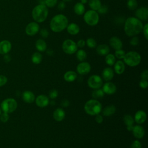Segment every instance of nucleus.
Here are the masks:
<instances>
[{
	"label": "nucleus",
	"mask_w": 148,
	"mask_h": 148,
	"mask_svg": "<svg viewBox=\"0 0 148 148\" xmlns=\"http://www.w3.org/2000/svg\"><path fill=\"white\" fill-rule=\"evenodd\" d=\"M135 16L140 21H146L148 18V9L146 6H142L137 9L135 12Z\"/></svg>",
	"instance_id": "9b49d317"
},
{
	"label": "nucleus",
	"mask_w": 148,
	"mask_h": 148,
	"mask_svg": "<svg viewBox=\"0 0 148 148\" xmlns=\"http://www.w3.org/2000/svg\"><path fill=\"white\" fill-rule=\"evenodd\" d=\"M139 40L138 36H132V38L130 41V43L131 45L133 46H136L139 44Z\"/></svg>",
	"instance_id": "58836bf2"
},
{
	"label": "nucleus",
	"mask_w": 148,
	"mask_h": 148,
	"mask_svg": "<svg viewBox=\"0 0 148 148\" xmlns=\"http://www.w3.org/2000/svg\"><path fill=\"white\" fill-rule=\"evenodd\" d=\"M80 2L82 3H83V5H84V4H86V3H87L88 2V0H81Z\"/></svg>",
	"instance_id": "13d9d810"
},
{
	"label": "nucleus",
	"mask_w": 148,
	"mask_h": 148,
	"mask_svg": "<svg viewBox=\"0 0 148 148\" xmlns=\"http://www.w3.org/2000/svg\"><path fill=\"white\" fill-rule=\"evenodd\" d=\"M47 53L48 55L51 56V55H53V51L52 50L49 49V50H47Z\"/></svg>",
	"instance_id": "6e6d98bb"
},
{
	"label": "nucleus",
	"mask_w": 148,
	"mask_h": 148,
	"mask_svg": "<svg viewBox=\"0 0 148 148\" xmlns=\"http://www.w3.org/2000/svg\"><path fill=\"white\" fill-rule=\"evenodd\" d=\"M77 77V74L73 71H67L64 75V79L68 82H72Z\"/></svg>",
	"instance_id": "bb28decb"
},
{
	"label": "nucleus",
	"mask_w": 148,
	"mask_h": 148,
	"mask_svg": "<svg viewBox=\"0 0 148 148\" xmlns=\"http://www.w3.org/2000/svg\"><path fill=\"white\" fill-rule=\"evenodd\" d=\"M42 60V55L39 52H35L31 57V61L35 64H39Z\"/></svg>",
	"instance_id": "c756f323"
},
{
	"label": "nucleus",
	"mask_w": 148,
	"mask_h": 148,
	"mask_svg": "<svg viewBox=\"0 0 148 148\" xmlns=\"http://www.w3.org/2000/svg\"><path fill=\"white\" fill-rule=\"evenodd\" d=\"M66 30L68 34L72 35H75L79 34L80 31V27L77 24L75 23H71L70 24H68V25H67Z\"/></svg>",
	"instance_id": "6ab92c4d"
},
{
	"label": "nucleus",
	"mask_w": 148,
	"mask_h": 148,
	"mask_svg": "<svg viewBox=\"0 0 148 148\" xmlns=\"http://www.w3.org/2000/svg\"><path fill=\"white\" fill-rule=\"evenodd\" d=\"M58 0H45V5L47 8H53L57 3Z\"/></svg>",
	"instance_id": "4c0bfd02"
},
{
	"label": "nucleus",
	"mask_w": 148,
	"mask_h": 148,
	"mask_svg": "<svg viewBox=\"0 0 148 148\" xmlns=\"http://www.w3.org/2000/svg\"><path fill=\"white\" fill-rule=\"evenodd\" d=\"M35 47L40 52H43L47 49L46 42L43 39H38L35 42Z\"/></svg>",
	"instance_id": "a878e982"
},
{
	"label": "nucleus",
	"mask_w": 148,
	"mask_h": 148,
	"mask_svg": "<svg viewBox=\"0 0 148 148\" xmlns=\"http://www.w3.org/2000/svg\"><path fill=\"white\" fill-rule=\"evenodd\" d=\"M102 76L103 79L106 81H109L111 80L114 76V72L113 69L110 67H106L105 68L102 72Z\"/></svg>",
	"instance_id": "412c9836"
},
{
	"label": "nucleus",
	"mask_w": 148,
	"mask_h": 148,
	"mask_svg": "<svg viewBox=\"0 0 148 148\" xmlns=\"http://www.w3.org/2000/svg\"><path fill=\"white\" fill-rule=\"evenodd\" d=\"M40 29L39 25L35 21L31 22L25 27V33L29 36H33L39 32Z\"/></svg>",
	"instance_id": "9d476101"
},
{
	"label": "nucleus",
	"mask_w": 148,
	"mask_h": 148,
	"mask_svg": "<svg viewBox=\"0 0 148 148\" xmlns=\"http://www.w3.org/2000/svg\"><path fill=\"white\" fill-rule=\"evenodd\" d=\"M65 116V111L61 108H57L53 112V118L57 121H62L64 119Z\"/></svg>",
	"instance_id": "5701e85b"
},
{
	"label": "nucleus",
	"mask_w": 148,
	"mask_h": 148,
	"mask_svg": "<svg viewBox=\"0 0 148 148\" xmlns=\"http://www.w3.org/2000/svg\"><path fill=\"white\" fill-rule=\"evenodd\" d=\"M77 47L83 48L86 45V41L84 39H79L76 43Z\"/></svg>",
	"instance_id": "09e8293b"
},
{
	"label": "nucleus",
	"mask_w": 148,
	"mask_h": 148,
	"mask_svg": "<svg viewBox=\"0 0 148 148\" xmlns=\"http://www.w3.org/2000/svg\"><path fill=\"white\" fill-rule=\"evenodd\" d=\"M139 86L142 88H146L148 86V82L147 80H142L141 79V80L139 82Z\"/></svg>",
	"instance_id": "de8ad7c7"
},
{
	"label": "nucleus",
	"mask_w": 148,
	"mask_h": 148,
	"mask_svg": "<svg viewBox=\"0 0 148 148\" xmlns=\"http://www.w3.org/2000/svg\"><path fill=\"white\" fill-rule=\"evenodd\" d=\"M95 116H96V117H95V121H96L97 123H98V124L102 123L103 122V120L102 116L101 115L99 114H97V115H95Z\"/></svg>",
	"instance_id": "3c124183"
},
{
	"label": "nucleus",
	"mask_w": 148,
	"mask_h": 148,
	"mask_svg": "<svg viewBox=\"0 0 148 148\" xmlns=\"http://www.w3.org/2000/svg\"><path fill=\"white\" fill-rule=\"evenodd\" d=\"M76 43L72 39H66L62 44V49L64 52L68 54H72L77 50Z\"/></svg>",
	"instance_id": "6e6552de"
},
{
	"label": "nucleus",
	"mask_w": 148,
	"mask_h": 148,
	"mask_svg": "<svg viewBox=\"0 0 148 148\" xmlns=\"http://www.w3.org/2000/svg\"><path fill=\"white\" fill-rule=\"evenodd\" d=\"M8 82L7 77L4 75H0V87L4 86Z\"/></svg>",
	"instance_id": "49530a36"
},
{
	"label": "nucleus",
	"mask_w": 148,
	"mask_h": 148,
	"mask_svg": "<svg viewBox=\"0 0 148 148\" xmlns=\"http://www.w3.org/2000/svg\"><path fill=\"white\" fill-rule=\"evenodd\" d=\"M123 60L125 64L130 66L133 67L139 64L141 61V57L138 52L130 51L125 53Z\"/></svg>",
	"instance_id": "39448f33"
},
{
	"label": "nucleus",
	"mask_w": 148,
	"mask_h": 148,
	"mask_svg": "<svg viewBox=\"0 0 148 148\" xmlns=\"http://www.w3.org/2000/svg\"><path fill=\"white\" fill-rule=\"evenodd\" d=\"M143 35L145 36V38H146V40L148 39V24L146 23L145 24L142 28V31Z\"/></svg>",
	"instance_id": "37998d69"
},
{
	"label": "nucleus",
	"mask_w": 148,
	"mask_h": 148,
	"mask_svg": "<svg viewBox=\"0 0 148 148\" xmlns=\"http://www.w3.org/2000/svg\"><path fill=\"white\" fill-rule=\"evenodd\" d=\"M12 49L11 43L7 40H3L0 42V54H6Z\"/></svg>",
	"instance_id": "4468645a"
},
{
	"label": "nucleus",
	"mask_w": 148,
	"mask_h": 148,
	"mask_svg": "<svg viewBox=\"0 0 148 148\" xmlns=\"http://www.w3.org/2000/svg\"><path fill=\"white\" fill-rule=\"evenodd\" d=\"M96 51L100 56H106L110 52V48L106 44H101L96 47Z\"/></svg>",
	"instance_id": "aec40b11"
},
{
	"label": "nucleus",
	"mask_w": 148,
	"mask_h": 148,
	"mask_svg": "<svg viewBox=\"0 0 148 148\" xmlns=\"http://www.w3.org/2000/svg\"><path fill=\"white\" fill-rule=\"evenodd\" d=\"M88 86L93 89L99 88L102 85V78L97 75L91 76L87 81Z\"/></svg>",
	"instance_id": "1a4fd4ad"
},
{
	"label": "nucleus",
	"mask_w": 148,
	"mask_h": 148,
	"mask_svg": "<svg viewBox=\"0 0 148 148\" xmlns=\"http://www.w3.org/2000/svg\"><path fill=\"white\" fill-rule=\"evenodd\" d=\"M39 4L45 5V0H39Z\"/></svg>",
	"instance_id": "bf43d9fd"
},
{
	"label": "nucleus",
	"mask_w": 148,
	"mask_h": 148,
	"mask_svg": "<svg viewBox=\"0 0 148 148\" xmlns=\"http://www.w3.org/2000/svg\"><path fill=\"white\" fill-rule=\"evenodd\" d=\"M73 10L76 14L78 16L83 15L85 12L84 5L80 2H77L73 6Z\"/></svg>",
	"instance_id": "393cba45"
},
{
	"label": "nucleus",
	"mask_w": 148,
	"mask_h": 148,
	"mask_svg": "<svg viewBox=\"0 0 148 148\" xmlns=\"http://www.w3.org/2000/svg\"><path fill=\"white\" fill-rule=\"evenodd\" d=\"M58 95V92L57 90L56 89H53L49 91V95L51 99H55L57 97Z\"/></svg>",
	"instance_id": "a19ab883"
},
{
	"label": "nucleus",
	"mask_w": 148,
	"mask_h": 148,
	"mask_svg": "<svg viewBox=\"0 0 148 148\" xmlns=\"http://www.w3.org/2000/svg\"><path fill=\"white\" fill-rule=\"evenodd\" d=\"M17 103L16 101L12 98H9L4 99L1 104V110H2L3 112H6L8 113L14 112L17 109Z\"/></svg>",
	"instance_id": "0eeeda50"
},
{
	"label": "nucleus",
	"mask_w": 148,
	"mask_h": 148,
	"mask_svg": "<svg viewBox=\"0 0 148 148\" xmlns=\"http://www.w3.org/2000/svg\"><path fill=\"white\" fill-rule=\"evenodd\" d=\"M9 119V116L8 113L3 112V113H1V114H0V120L3 123L7 122L8 121Z\"/></svg>",
	"instance_id": "ea45409f"
},
{
	"label": "nucleus",
	"mask_w": 148,
	"mask_h": 148,
	"mask_svg": "<svg viewBox=\"0 0 148 148\" xmlns=\"http://www.w3.org/2000/svg\"><path fill=\"white\" fill-rule=\"evenodd\" d=\"M61 105L63 107H67L69 105V102L67 99H64L61 102Z\"/></svg>",
	"instance_id": "864d4df0"
},
{
	"label": "nucleus",
	"mask_w": 148,
	"mask_h": 148,
	"mask_svg": "<svg viewBox=\"0 0 148 148\" xmlns=\"http://www.w3.org/2000/svg\"><path fill=\"white\" fill-rule=\"evenodd\" d=\"M114 65V71L117 74L120 75L124 72L125 66L124 63L122 61H120V60L117 61V62H115Z\"/></svg>",
	"instance_id": "b1692460"
},
{
	"label": "nucleus",
	"mask_w": 148,
	"mask_h": 148,
	"mask_svg": "<svg viewBox=\"0 0 148 148\" xmlns=\"http://www.w3.org/2000/svg\"><path fill=\"white\" fill-rule=\"evenodd\" d=\"M116 62V57L112 54H108L105 57V62L109 66H112Z\"/></svg>",
	"instance_id": "473e14b6"
},
{
	"label": "nucleus",
	"mask_w": 148,
	"mask_h": 148,
	"mask_svg": "<svg viewBox=\"0 0 148 148\" xmlns=\"http://www.w3.org/2000/svg\"><path fill=\"white\" fill-rule=\"evenodd\" d=\"M86 45L90 48H95L97 47V41L92 38H89L86 40Z\"/></svg>",
	"instance_id": "c9c22d12"
},
{
	"label": "nucleus",
	"mask_w": 148,
	"mask_h": 148,
	"mask_svg": "<svg viewBox=\"0 0 148 148\" xmlns=\"http://www.w3.org/2000/svg\"><path fill=\"white\" fill-rule=\"evenodd\" d=\"M146 113L143 110H138L135 114L134 120L138 124H142L145 123L146 120Z\"/></svg>",
	"instance_id": "f3484780"
},
{
	"label": "nucleus",
	"mask_w": 148,
	"mask_h": 148,
	"mask_svg": "<svg viewBox=\"0 0 148 148\" xmlns=\"http://www.w3.org/2000/svg\"><path fill=\"white\" fill-rule=\"evenodd\" d=\"M143 27L142 21L136 17H130L125 21L124 30L128 36L132 37L140 34L142 31Z\"/></svg>",
	"instance_id": "f257e3e1"
},
{
	"label": "nucleus",
	"mask_w": 148,
	"mask_h": 148,
	"mask_svg": "<svg viewBox=\"0 0 148 148\" xmlns=\"http://www.w3.org/2000/svg\"><path fill=\"white\" fill-rule=\"evenodd\" d=\"M84 110L88 114L95 116L101 112L102 105L96 99H90L85 103Z\"/></svg>",
	"instance_id": "20e7f679"
},
{
	"label": "nucleus",
	"mask_w": 148,
	"mask_h": 148,
	"mask_svg": "<svg viewBox=\"0 0 148 148\" xmlns=\"http://www.w3.org/2000/svg\"><path fill=\"white\" fill-rule=\"evenodd\" d=\"M4 60H5V61L6 62L10 61V56H9V55H6H6L4 56Z\"/></svg>",
	"instance_id": "5fc2aeb1"
},
{
	"label": "nucleus",
	"mask_w": 148,
	"mask_h": 148,
	"mask_svg": "<svg viewBox=\"0 0 148 148\" xmlns=\"http://www.w3.org/2000/svg\"><path fill=\"white\" fill-rule=\"evenodd\" d=\"M134 136L138 139L142 138L145 135L144 128L139 125H136L133 127L132 130Z\"/></svg>",
	"instance_id": "a211bd4d"
},
{
	"label": "nucleus",
	"mask_w": 148,
	"mask_h": 148,
	"mask_svg": "<svg viewBox=\"0 0 148 148\" xmlns=\"http://www.w3.org/2000/svg\"><path fill=\"white\" fill-rule=\"evenodd\" d=\"M134 126L133 125H129V126H127V129L128 131H132V129H133Z\"/></svg>",
	"instance_id": "4d7b16f0"
},
{
	"label": "nucleus",
	"mask_w": 148,
	"mask_h": 148,
	"mask_svg": "<svg viewBox=\"0 0 148 148\" xmlns=\"http://www.w3.org/2000/svg\"><path fill=\"white\" fill-rule=\"evenodd\" d=\"M125 54V52L122 49L119 50H116L114 53L115 57L117 58L118 59H123Z\"/></svg>",
	"instance_id": "e433bc0d"
},
{
	"label": "nucleus",
	"mask_w": 148,
	"mask_h": 148,
	"mask_svg": "<svg viewBox=\"0 0 148 148\" xmlns=\"http://www.w3.org/2000/svg\"><path fill=\"white\" fill-rule=\"evenodd\" d=\"M72 0H62V1L64 2H70V1H72Z\"/></svg>",
	"instance_id": "052dcab7"
},
{
	"label": "nucleus",
	"mask_w": 148,
	"mask_h": 148,
	"mask_svg": "<svg viewBox=\"0 0 148 148\" xmlns=\"http://www.w3.org/2000/svg\"><path fill=\"white\" fill-rule=\"evenodd\" d=\"M110 46L115 50L121 49L123 47V42L117 36H112L109 39Z\"/></svg>",
	"instance_id": "ddd939ff"
},
{
	"label": "nucleus",
	"mask_w": 148,
	"mask_h": 148,
	"mask_svg": "<svg viewBox=\"0 0 148 148\" xmlns=\"http://www.w3.org/2000/svg\"><path fill=\"white\" fill-rule=\"evenodd\" d=\"M130 148H141V143L138 140H134L132 143Z\"/></svg>",
	"instance_id": "a18cd8bd"
},
{
	"label": "nucleus",
	"mask_w": 148,
	"mask_h": 148,
	"mask_svg": "<svg viewBox=\"0 0 148 148\" xmlns=\"http://www.w3.org/2000/svg\"><path fill=\"white\" fill-rule=\"evenodd\" d=\"M22 98L23 101L27 103H32L35 100V95L34 94L30 91H25L22 94Z\"/></svg>",
	"instance_id": "4be33fe9"
},
{
	"label": "nucleus",
	"mask_w": 148,
	"mask_h": 148,
	"mask_svg": "<svg viewBox=\"0 0 148 148\" xmlns=\"http://www.w3.org/2000/svg\"><path fill=\"white\" fill-rule=\"evenodd\" d=\"M1 114V108H0V114Z\"/></svg>",
	"instance_id": "680f3d73"
},
{
	"label": "nucleus",
	"mask_w": 148,
	"mask_h": 148,
	"mask_svg": "<svg viewBox=\"0 0 148 148\" xmlns=\"http://www.w3.org/2000/svg\"><path fill=\"white\" fill-rule=\"evenodd\" d=\"M88 5L91 10L97 11L102 5L100 0H88Z\"/></svg>",
	"instance_id": "c85d7f7f"
},
{
	"label": "nucleus",
	"mask_w": 148,
	"mask_h": 148,
	"mask_svg": "<svg viewBox=\"0 0 148 148\" xmlns=\"http://www.w3.org/2000/svg\"><path fill=\"white\" fill-rule=\"evenodd\" d=\"M104 96V92L102 89L97 88L94 89V90L92 92V97L93 98L97 99L102 98Z\"/></svg>",
	"instance_id": "2f4dec72"
},
{
	"label": "nucleus",
	"mask_w": 148,
	"mask_h": 148,
	"mask_svg": "<svg viewBox=\"0 0 148 148\" xmlns=\"http://www.w3.org/2000/svg\"><path fill=\"white\" fill-rule=\"evenodd\" d=\"M76 58L80 61H84L87 58V53L83 49H80L76 51Z\"/></svg>",
	"instance_id": "7c9ffc66"
},
{
	"label": "nucleus",
	"mask_w": 148,
	"mask_h": 148,
	"mask_svg": "<svg viewBox=\"0 0 148 148\" xmlns=\"http://www.w3.org/2000/svg\"><path fill=\"white\" fill-rule=\"evenodd\" d=\"M49 14L48 8L43 4L35 6L32 11V16L35 22L39 23L45 21Z\"/></svg>",
	"instance_id": "7ed1b4c3"
},
{
	"label": "nucleus",
	"mask_w": 148,
	"mask_h": 148,
	"mask_svg": "<svg viewBox=\"0 0 148 148\" xmlns=\"http://www.w3.org/2000/svg\"><path fill=\"white\" fill-rule=\"evenodd\" d=\"M76 70L77 73L80 75H86L90 72L91 70V66L88 62L83 61L77 65Z\"/></svg>",
	"instance_id": "f8f14e48"
},
{
	"label": "nucleus",
	"mask_w": 148,
	"mask_h": 148,
	"mask_svg": "<svg viewBox=\"0 0 148 148\" xmlns=\"http://www.w3.org/2000/svg\"><path fill=\"white\" fill-rule=\"evenodd\" d=\"M140 77H141V79L147 80V79H148V71L147 70L143 71L141 73Z\"/></svg>",
	"instance_id": "8fccbe9b"
},
{
	"label": "nucleus",
	"mask_w": 148,
	"mask_h": 148,
	"mask_svg": "<svg viewBox=\"0 0 148 148\" xmlns=\"http://www.w3.org/2000/svg\"><path fill=\"white\" fill-rule=\"evenodd\" d=\"M123 121L127 126L133 125L134 123V118L130 114H125L123 117Z\"/></svg>",
	"instance_id": "72a5a7b5"
},
{
	"label": "nucleus",
	"mask_w": 148,
	"mask_h": 148,
	"mask_svg": "<svg viewBox=\"0 0 148 148\" xmlns=\"http://www.w3.org/2000/svg\"><path fill=\"white\" fill-rule=\"evenodd\" d=\"M35 102L37 106L40 108H43L47 106L49 103V98L45 95H39L35 99Z\"/></svg>",
	"instance_id": "2eb2a0df"
},
{
	"label": "nucleus",
	"mask_w": 148,
	"mask_h": 148,
	"mask_svg": "<svg viewBox=\"0 0 148 148\" xmlns=\"http://www.w3.org/2000/svg\"><path fill=\"white\" fill-rule=\"evenodd\" d=\"M39 34L43 38H47L49 36V32L48 31L47 29H45V28H43L42 29L40 30L39 31Z\"/></svg>",
	"instance_id": "79ce46f5"
},
{
	"label": "nucleus",
	"mask_w": 148,
	"mask_h": 148,
	"mask_svg": "<svg viewBox=\"0 0 148 148\" xmlns=\"http://www.w3.org/2000/svg\"><path fill=\"white\" fill-rule=\"evenodd\" d=\"M116 112V107L113 105H110L106 106L102 110V114L105 116H110Z\"/></svg>",
	"instance_id": "cd10ccee"
},
{
	"label": "nucleus",
	"mask_w": 148,
	"mask_h": 148,
	"mask_svg": "<svg viewBox=\"0 0 148 148\" xmlns=\"http://www.w3.org/2000/svg\"><path fill=\"white\" fill-rule=\"evenodd\" d=\"M108 10V8L106 5H101L100 8L97 10V12L100 14H105L106 13Z\"/></svg>",
	"instance_id": "c03bdc74"
},
{
	"label": "nucleus",
	"mask_w": 148,
	"mask_h": 148,
	"mask_svg": "<svg viewBox=\"0 0 148 148\" xmlns=\"http://www.w3.org/2000/svg\"><path fill=\"white\" fill-rule=\"evenodd\" d=\"M65 3L64 1H61V2H60L58 4V9L60 10H62L65 8Z\"/></svg>",
	"instance_id": "603ef678"
},
{
	"label": "nucleus",
	"mask_w": 148,
	"mask_h": 148,
	"mask_svg": "<svg viewBox=\"0 0 148 148\" xmlns=\"http://www.w3.org/2000/svg\"><path fill=\"white\" fill-rule=\"evenodd\" d=\"M127 6L128 9L134 10L138 7V1L137 0H127Z\"/></svg>",
	"instance_id": "f704fd0d"
},
{
	"label": "nucleus",
	"mask_w": 148,
	"mask_h": 148,
	"mask_svg": "<svg viewBox=\"0 0 148 148\" xmlns=\"http://www.w3.org/2000/svg\"><path fill=\"white\" fill-rule=\"evenodd\" d=\"M69 24L67 17L62 14L54 16L50 22V28L54 32H61L66 28Z\"/></svg>",
	"instance_id": "f03ea898"
},
{
	"label": "nucleus",
	"mask_w": 148,
	"mask_h": 148,
	"mask_svg": "<svg viewBox=\"0 0 148 148\" xmlns=\"http://www.w3.org/2000/svg\"><path fill=\"white\" fill-rule=\"evenodd\" d=\"M83 19L85 23L90 26L96 25L99 20V14L97 11L88 10L84 13Z\"/></svg>",
	"instance_id": "423d86ee"
},
{
	"label": "nucleus",
	"mask_w": 148,
	"mask_h": 148,
	"mask_svg": "<svg viewBox=\"0 0 148 148\" xmlns=\"http://www.w3.org/2000/svg\"><path fill=\"white\" fill-rule=\"evenodd\" d=\"M116 86L112 82H106V83H105L103 86L102 88L103 92L108 95L114 94V92H116Z\"/></svg>",
	"instance_id": "dca6fc26"
}]
</instances>
